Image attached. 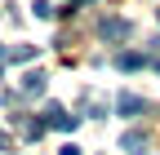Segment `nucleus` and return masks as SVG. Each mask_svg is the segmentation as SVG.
<instances>
[{"label": "nucleus", "instance_id": "nucleus-3", "mask_svg": "<svg viewBox=\"0 0 160 155\" xmlns=\"http://www.w3.org/2000/svg\"><path fill=\"white\" fill-rule=\"evenodd\" d=\"M98 35H102V40H125L129 35V18H102V22H98Z\"/></svg>", "mask_w": 160, "mask_h": 155}, {"label": "nucleus", "instance_id": "nucleus-12", "mask_svg": "<svg viewBox=\"0 0 160 155\" xmlns=\"http://www.w3.org/2000/svg\"><path fill=\"white\" fill-rule=\"evenodd\" d=\"M156 71H160V62H156Z\"/></svg>", "mask_w": 160, "mask_h": 155}, {"label": "nucleus", "instance_id": "nucleus-6", "mask_svg": "<svg viewBox=\"0 0 160 155\" xmlns=\"http://www.w3.org/2000/svg\"><path fill=\"white\" fill-rule=\"evenodd\" d=\"M22 93L40 98V93H45V71H27V75H22Z\"/></svg>", "mask_w": 160, "mask_h": 155}, {"label": "nucleus", "instance_id": "nucleus-10", "mask_svg": "<svg viewBox=\"0 0 160 155\" xmlns=\"http://www.w3.org/2000/svg\"><path fill=\"white\" fill-rule=\"evenodd\" d=\"M0 151H9V133H0Z\"/></svg>", "mask_w": 160, "mask_h": 155}, {"label": "nucleus", "instance_id": "nucleus-9", "mask_svg": "<svg viewBox=\"0 0 160 155\" xmlns=\"http://www.w3.org/2000/svg\"><path fill=\"white\" fill-rule=\"evenodd\" d=\"M58 155H80V146H76V142H67L62 151H58Z\"/></svg>", "mask_w": 160, "mask_h": 155}, {"label": "nucleus", "instance_id": "nucleus-1", "mask_svg": "<svg viewBox=\"0 0 160 155\" xmlns=\"http://www.w3.org/2000/svg\"><path fill=\"white\" fill-rule=\"evenodd\" d=\"M116 111L125 115V120H138V115H147V111H151V102H147V98H138V93H120V98H116Z\"/></svg>", "mask_w": 160, "mask_h": 155}, {"label": "nucleus", "instance_id": "nucleus-8", "mask_svg": "<svg viewBox=\"0 0 160 155\" xmlns=\"http://www.w3.org/2000/svg\"><path fill=\"white\" fill-rule=\"evenodd\" d=\"M31 9H36V18H53V5H49V0H36Z\"/></svg>", "mask_w": 160, "mask_h": 155}, {"label": "nucleus", "instance_id": "nucleus-11", "mask_svg": "<svg viewBox=\"0 0 160 155\" xmlns=\"http://www.w3.org/2000/svg\"><path fill=\"white\" fill-rule=\"evenodd\" d=\"M156 18H160V9H156Z\"/></svg>", "mask_w": 160, "mask_h": 155}, {"label": "nucleus", "instance_id": "nucleus-4", "mask_svg": "<svg viewBox=\"0 0 160 155\" xmlns=\"http://www.w3.org/2000/svg\"><path fill=\"white\" fill-rule=\"evenodd\" d=\"M147 142H151V138H147L142 129H129L125 138H120V151H125V155H142V151H147Z\"/></svg>", "mask_w": 160, "mask_h": 155}, {"label": "nucleus", "instance_id": "nucleus-5", "mask_svg": "<svg viewBox=\"0 0 160 155\" xmlns=\"http://www.w3.org/2000/svg\"><path fill=\"white\" fill-rule=\"evenodd\" d=\"M36 49L31 45H13V49H0V62H31Z\"/></svg>", "mask_w": 160, "mask_h": 155}, {"label": "nucleus", "instance_id": "nucleus-2", "mask_svg": "<svg viewBox=\"0 0 160 155\" xmlns=\"http://www.w3.org/2000/svg\"><path fill=\"white\" fill-rule=\"evenodd\" d=\"M80 124V115H67L62 106H45V129H62V133H71Z\"/></svg>", "mask_w": 160, "mask_h": 155}, {"label": "nucleus", "instance_id": "nucleus-7", "mask_svg": "<svg viewBox=\"0 0 160 155\" xmlns=\"http://www.w3.org/2000/svg\"><path fill=\"white\" fill-rule=\"evenodd\" d=\"M116 67L120 71H138V67H147V53H116Z\"/></svg>", "mask_w": 160, "mask_h": 155}]
</instances>
